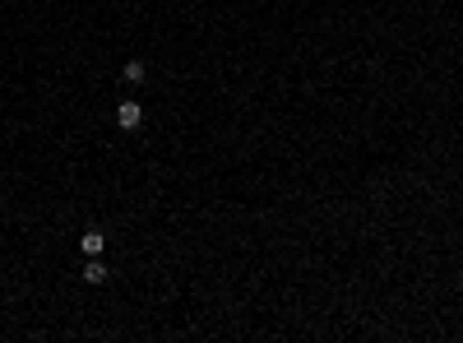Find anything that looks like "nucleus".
Returning <instances> with one entry per match:
<instances>
[{
    "instance_id": "20e7f679",
    "label": "nucleus",
    "mask_w": 463,
    "mask_h": 343,
    "mask_svg": "<svg viewBox=\"0 0 463 343\" xmlns=\"http://www.w3.org/2000/svg\"><path fill=\"white\" fill-rule=\"evenodd\" d=\"M125 84H144V75H149V70H144V61H125Z\"/></svg>"
},
{
    "instance_id": "7ed1b4c3",
    "label": "nucleus",
    "mask_w": 463,
    "mask_h": 343,
    "mask_svg": "<svg viewBox=\"0 0 463 343\" xmlns=\"http://www.w3.org/2000/svg\"><path fill=\"white\" fill-rule=\"evenodd\" d=\"M102 246H107V232H97V228H88V232L79 237V250H84V255H102Z\"/></svg>"
},
{
    "instance_id": "f257e3e1",
    "label": "nucleus",
    "mask_w": 463,
    "mask_h": 343,
    "mask_svg": "<svg viewBox=\"0 0 463 343\" xmlns=\"http://www.w3.org/2000/svg\"><path fill=\"white\" fill-rule=\"evenodd\" d=\"M116 125H121V130H139V125H144V107H139V102H130V98H125V102H116Z\"/></svg>"
},
{
    "instance_id": "f03ea898",
    "label": "nucleus",
    "mask_w": 463,
    "mask_h": 343,
    "mask_svg": "<svg viewBox=\"0 0 463 343\" xmlns=\"http://www.w3.org/2000/svg\"><path fill=\"white\" fill-rule=\"evenodd\" d=\"M107 279H111V269L102 265L97 255H88V260H84V283H93V288H97V283H107Z\"/></svg>"
}]
</instances>
